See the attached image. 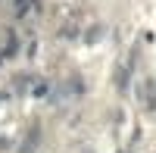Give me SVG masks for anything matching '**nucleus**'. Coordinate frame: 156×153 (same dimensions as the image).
Returning a JSON list of instances; mask_svg holds the SVG:
<instances>
[{"label":"nucleus","instance_id":"f257e3e1","mask_svg":"<svg viewBox=\"0 0 156 153\" xmlns=\"http://www.w3.org/2000/svg\"><path fill=\"white\" fill-rule=\"evenodd\" d=\"M31 6H34V0H16V9H19V16L31 12Z\"/></svg>","mask_w":156,"mask_h":153}]
</instances>
